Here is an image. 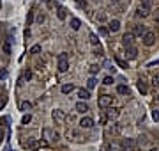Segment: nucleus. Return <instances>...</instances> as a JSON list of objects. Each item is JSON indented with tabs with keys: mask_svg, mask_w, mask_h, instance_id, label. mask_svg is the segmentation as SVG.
Segmentation results:
<instances>
[{
	"mask_svg": "<svg viewBox=\"0 0 159 151\" xmlns=\"http://www.w3.org/2000/svg\"><path fill=\"white\" fill-rule=\"evenodd\" d=\"M42 139L46 142H55V140H58V133L55 130H51V128H42Z\"/></svg>",
	"mask_w": 159,
	"mask_h": 151,
	"instance_id": "obj_1",
	"label": "nucleus"
},
{
	"mask_svg": "<svg viewBox=\"0 0 159 151\" xmlns=\"http://www.w3.org/2000/svg\"><path fill=\"white\" fill-rule=\"evenodd\" d=\"M111 103H113V96H111V94H103V96H99L97 105L101 107V109H108Z\"/></svg>",
	"mask_w": 159,
	"mask_h": 151,
	"instance_id": "obj_2",
	"label": "nucleus"
},
{
	"mask_svg": "<svg viewBox=\"0 0 159 151\" xmlns=\"http://www.w3.org/2000/svg\"><path fill=\"white\" fill-rule=\"evenodd\" d=\"M120 146H122V149H124V151H134L138 144H136V140H134V139H124Z\"/></svg>",
	"mask_w": 159,
	"mask_h": 151,
	"instance_id": "obj_3",
	"label": "nucleus"
},
{
	"mask_svg": "<svg viewBox=\"0 0 159 151\" xmlns=\"http://www.w3.org/2000/svg\"><path fill=\"white\" fill-rule=\"evenodd\" d=\"M142 41H143V45H145V46H152L154 43H156V34L147 30V32H145V36L142 37Z\"/></svg>",
	"mask_w": 159,
	"mask_h": 151,
	"instance_id": "obj_4",
	"label": "nucleus"
},
{
	"mask_svg": "<svg viewBox=\"0 0 159 151\" xmlns=\"http://www.w3.org/2000/svg\"><path fill=\"white\" fill-rule=\"evenodd\" d=\"M133 41H134V34L133 32H126L122 36V45L127 48V46H133Z\"/></svg>",
	"mask_w": 159,
	"mask_h": 151,
	"instance_id": "obj_5",
	"label": "nucleus"
},
{
	"mask_svg": "<svg viewBox=\"0 0 159 151\" xmlns=\"http://www.w3.org/2000/svg\"><path fill=\"white\" fill-rule=\"evenodd\" d=\"M42 144H44V142H41V140H37V139H32V140H28V142L23 140V146H25V147H30V149H39Z\"/></svg>",
	"mask_w": 159,
	"mask_h": 151,
	"instance_id": "obj_6",
	"label": "nucleus"
},
{
	"mask_svg": "<svg viewBox=\"0 0 159 151\" xmlns=\"http://www.w3.org/2000/svg\"><path fill=\"white\" fill-rule=\"evenodd\" d=\"M80 126H81V128H92V126H94V119L90 117V116H85V117H81Z\"/></svg>",
	"mask_w": 159,
	"mask_h": 151,
	"instance_id": "obj_7",
	"label": "nucleus"
},
{
	"mask_svg": "<svg viewBox=\"0 0 159 151\" xmlns=\"http://www.w3.org/2000/svg\"><path fill=\"white\" fill-rule=\"evenodd\" d=\"M108 30L113 32V34L119 32V30H120V21H119V20H111L110 23H108Z\"/></svg>",
	"mask_w": 159,
	"mask_h": 151,
	"instance_id": "obj_8",
	"label": "nucleus"
},
{
	"mask_svg": "<svg viewBox=\"0 0 159 151\" xmlns=\"http://www.w3.org/2000/svg\"><path fill=\"white\" fill-rule=\"evenodd\" d=\"M145 32H147L145 25H134V29H133V34H134V36H138V37H143Z\"/></svg>",
	"mask_w": 159,
	"mask_h": 151,
	"instance_id": "obj_9",
	"label": "nucleus"
},
{
	"mask_svg": "<svg viewBox=\"0 0 159 151\" xmlns=\"http://www.w3.org/2000/svg\"><path fill=\"white\" fill-rule=\"evenodd\" d=\"M51 117H53L55 121H64V119H65V112L60 110V109H55V110L51 112Z\"/></svg>",
	"mask_w": 159,
	"mask_h": 151,
	"instance_id": "obj_10",
	"label": "nucleus"
},
{
	"mask_svg": "<svg viewBox=\"0 0 159 151\" xmlns=\"http://www.w3.org/2000/svg\"><path fill=\"white\" fill-rule=\"evenodd\" d=\"M67 70H69V60H67V59H60L58 60V71L60 73H67Z\"/></svg>",
	"mask_w": 159,
	"mask_h": 151,
	"instance_id": "obj_11",
	"label": "nucleus"
},
{
	"mask_svg": "<svg viewBox=\"0 0 159 151\" xmlns=\"http://www.w3.org/2000/svg\"><path fill=\"white\" fill-rule=\"evenodd\" d=\"M126 57L127 59H136L138 57V50H136L134 46H127L126 48Z\"/></svg>",
	"mask_w": 159,
	"mask_h": 151,
	"instance_id": "obj_12",
	"label": "nucleus"
},
{
	"mask_svg": "<svg viewBox=\"0 0 159 151\" xmlns=\"http://www.w3.org/2000/svg\"><path fill=\"white\" fill-rule=\"evenodd\" d=\"M110 7L115 11V13H119V14H120V13H124V6L119 2V0H113V2L110 4Z\"/></svg>",
	"mask_w": 159,
	"mask_h": 151,
	"instance_id": "obj_13",
	"label": "nucleus"
},
{
	"mask_svg": "<svg viewBox=\"0 0 159 151\" xmlns=\"http://www.w3.org/2000/svg\"><path fill=\"white\" fill-rule=\"evenodd\" d=\"M90 109H88V105L85 103V101H80V103H76V112H80V114H87Z\"/></svg>",
	"mask_w": 159,
	"mask_h": 151,
	"instance_id": "obj_14",
	"label": "nucleus"
},
{
	"mask_svg": "<svg viewBox=\"0 0 159 151\" xmlns=\"http://www.w3.org/2000/svg\"><path fill=\"white\" fill-rule=\"evenodd\" d=\"M119 114H120V110H119V109H108V112H106V117L113 121V119H117V117H119Z\"/></svg>",
	"mask_w": 159,
	"mask_h": 151,
	"instance_id": "obj_15",
	"label": "nucleus"
},
{
	"mask_svg": "<svg viewBox=\"0 0 159 151\" xmlns=\"http://www.w3.org/2000/svg\"><path fill=\"white\" fill-rule=\"evenodd\" d=\"M67 137H69V139H73V140H76V142L83 140V137H81L76 130H69V132H67Z\"/></svg>",
	"mask_w": 159,
	"mask_h": 151,
	"instance_id": "obj_16",
	"label": "nucleus"
},
{
	"mask_svg": "<svg viewBox=\"0 0 159 151\" xmlns=\"http://www.w3.org/2000/svg\"><path fill=\"white\" fill-rule=\"evenodd\" d=\"M136 14H138L140 18H147V16L150 14V9H149V7H143V6H140V7H138V11H136Z\"/></svg>",
	"mask_w": 159,
	"mask_h": 151,
	"instance_id": "obj_17",
	"label": "nucleus"
},
{
	"mask_svg": "<svg viewBox=\"0 0 159 151\" xmlns=\"http://www.w3.org/2000/svg\"><path fill=\"white\" fill-rule=\"evenodd\" d=\"M136 87H138V91L142 93V94H147V84L143 82V80H138V82H136Z\"/></svg>",
	"mask_w": 159,
	"mask_h": 151,
	"instance_id": "obj_18",
	"label": "nucleus"
},
{
	"mask_svg": "<svg viewBox=\"0 0 159 151\" xmlns=\"http://www.w3.org/2000/svg\"><path fill=\"white\" fill-rule=\"evenodd\" d=\"M78 98L80 100H88L90 98V91L88 89H78Z\"/></svg>",
	"mask_w": 159,
	"mask_h": 151,
	"instance_id": "obj_19",
	"label": "nucleus"
},
{
	"mask_svg": "<svg viewBox=\"0 0 159 151\" xmlns=\"http://www.w3.org/2000/svg\"><path fill=\"white\" fill-rule=\"evenodd\" d=\"M60 91H62L64 94H69V93H73V91H74V85H73V84H64Z\"/></svg>",
	"mask_w": 159,
	"mask_h": 151,
	"instance_id": "obj_20",
	"label": "nucleus"
},
{
	"mask_svg": "<svg viewBox=\"0 0 159 151\" xmlns=\"http://www.w3.org/2000/svg\"><path fill=\"white\" fill-rule=\"evenodd\" d=\"M96 21H97V23H106V21H108L106 13H97L96 14Z\"/></svg>",
	"mask_w": 159,
	"mask_h": 151,
	"instance_id": "obj_21",
	"label": "nucleus"
},
{
	"mask_svg": "<svg viewBox=\"0 0 159 151\" xmlns=\"http://www.w3.org/2000/svg\"><path fill=\"white\" fill-rule=\"evenodd\" d=\"M30 109H32V103H30V101H21V103H19V110L28 112Z\"/></svg>",
	"mask_w": 159,
	"mask_h": 151,
	"instance_id": "obj_22",
	"label": "nucleus"
},
{
	"mask_svg": "<svg viewBox=\"0 0 159 151\" xmlns=\"http://www.w3.org/2000/svg\"><path fill=\"white\" fill-rule=\"evenodd\" d=\"M117 93L119 94H129V87L124 85V84H120V85H117Z\"/></svg>",
	"mask_w": 159,
	"mask_h": 151,
	"instance_id": "obj_23",
	"label": "nucleus"
},
{
	"mask_svg": "<svg viewBox=\"0 0 159 151\" xmlns=\"http://www.w3.org/2000/svg\"><path fill=\"white\" fill-rule=\"evenodd\" d=\"M96 85H97V80H96L94 77H90V78L87 80V87H88V91H90V89H94Z\"/></svg>",
	"mask_w": 159,
	"mask_h": 151,
	"instance_id": "obj_24",
	"label": "nucleus"
},
{
	"mask_svg": "<svg viewBox=\"0 0 159 151\" xmlns=\"http://www.w3.org/2000/svg\"><path fill=\"white\" fill-rule=\"evenodd\" d=\"M80 25H81V21H80L78 18H71V29H73V30H78Z\"/></svg>",
	"mask_w": 159,
	"mask_h": 151,
	"instance_id": "obj_25",
	"label": "nucleus"
},
{
	"mask_svg": "<svg viewBox=\"0 0 159 151\" xmlns=\"http://www.w3.org/2000/svg\"><path fill=\"white\" fill-rule=\"evenodd\" d=\"M120 132V128L117 126V124H113V126H110L108 130H106V135H111V133H119Z\"/></svg>",
	"mask_w": 159,
	"mask_h": 151,
	"instance_id": "obj_26",
	"label": "nucleus"
},
{
	"mask_svg": "<svg viewBox=\"0 0 159 151\" xmlns=\"http://www.w3.org/2000/svg\"><path fill=\"white\" fill-rule=\"evenodd\" d=\"M57 16H58V20H65V18H67L65 9H64V7H58V9H57Z\"/></svg>",
	"mask_w": 159,
	"mask_h": 151,
	"instance_id": "obj_27",
	"label": "nucleus"
},
{
	"mask_svg": "<svg viewBox=\"0 0 159 151\" xmlns=\"http://www.w3.org/2000/svg\"><path fill=\"white\" fill-rule=\"evenodd\" d=\"M39 52H41V45H34V46L30 48V52H28V53H32V55H37Z\"/></svg>",
	"mask_w": 159,
	"mask_h": 151,
	"instance_id": "obj_28",
	"label": "nucleus"
},
{
	"mask_svg": "<svg viewBox=\"0 0 159 151\" xmlns=\"http://www.w3.org/2000/svg\"><path fill=\"white\" fill-rule=\"evenodd\" d=\"M30 121H32V116L30 114H25L23 117H21V124H28Z\"/></svg>",
	"mask_w": 159,
	"mask_h": 151,
	"instance_id": "obj_29",
	"label": "nucleus"
},
{
	"mask_svg": "<svg viewBox=\"0 0 159 151\" xmlns=\"http://www.w3.org/2000/svg\"><path fill=\"white\" fill-rule=\"evenodd\" d=\"M90 43H92L94 46H97V45H99V37H97L96 34H90Z\"/></svg>",
	"mask_w": 159,
	"mask_h": 151,
	"instance_id": "obj_30",
	"label": "nucleus"
},
{
	"mask_svg": "<svg viewBox=\"0 0 159 151\" xmlns=\"http://www.w3.org/2000/svg\"><path fill=\"white\" fill-rule=\"evenodd\" d=\"M74 2L80 9H87V0H74Z\"/></svg>",
	"mask_w": 159,
	"mask_h": 151,
	"instance_id": "obj_31",
	"label": "nucleus"
},
{
	"mask_svg": "<svg viewBox=\"0 0 159 151\" xmlns=\"http://www.w3.org/2000/svg\"><path fill=\"white\" fill-rule=\"evenodd\" d=\"M34 13H35V11H28V16H27V25H32V21H34Z\"/></svg>",
	"mask_w": 159,
	"mask_h": 151,
	"instance_id": "obj_32",
	"label": "nucleus"
},
{
	"mask_svg": "<svg viewBox=\"0 0 159 151\" xmlns=\"http://www.w3.org/2000/svg\"><path fill=\"white\" fill-rule=\"evenodd\" d=\"M152 85L159 89V73H157V75H154V78H152Z\"/></svg>",
	"mask_w": 159,
	"mask_h": 151,
	"instance_id": "obj_33",
	"label": "nucleus"
},
{
	"mask_svg": "<svg viewBox=\"0 0 159 151\" xmlns=\"http://www.w3.org/2000/svg\"><path fill=\"white\" fill-rule=\"evenodd\" d=\"M99 66H97V64H92V66H90V73H92V75H96V73H99Z\"/></svg>",
	"mask_w": 159,
	"mask_h": 151,
	"instance_id": "obj_34",
	"label": "nucleus"
},
{
	"mask_svg": "<svg viewBox=\"0 0 159 151\" xmlns=\"http://www.w3.org/2000/svg\"><path fill=\"white\" fill-rule=\"evenodd\" d=\"M152 4H154V0H142V6H143V7H149V9H150Z\"/></svg>",
	"mask_w": 159,
	"mask_h": 151,
	"instance_id": "obj_35",
	"label": "nucleus"
},
{
	"mask_svg": "<svg viewBox=\"0 0 159 151\" xmlns=\"http://www.w3.org/2000/svg\"><path fill=\"white\" fill-rule=\"evenodd\" d=\"M4 53H7V55L11 53V45H9V41H7V43H4Z\"/></svg>",
	"mask_w": 159,
	"mask_h": 151,
	"instance_id": "obj_36",
	"label": "nucleus"
},
{
	"mask_svg": "<svg viewBox=\"0 0 159 151\" xmlns=\"http://www.w3.org/2000/svg\"><path fill=\"white\" fill-rule=\"evenodd\" d=\"M99 34H101V36H108V34H110V30H108L106 27H99Z\"/></svg>",
	"mask_w": 159,
	"mask_h": 151,
	"instance_id": "obj_37",
	"label": "nucleus"
},
{
	"mask_svg": "<svg viewBox=\"0 0 159 151\" xmlns=\"http://www.w3.org/2000/svg\"><path fill=\"white\" fill-rule=\"evenodd\" d=\"M6 103H7V98H6V96H2V98H0V110H2L4 107H6Z\"/></svg>",
	"mask_w": 159,
	"mask_h": 151,
	"instance_id": "obj_38",
	"label": "nucleus"
},
{
	"mask_svg": "<svg viewBox=\"0 0 159 151\" xmlns=\"http://www.w3.org/2000/svg\"><path fill=\"white\" fill-rule=\"evenodd\" d=\"M103 84H104V85H111V84H113V78H111V77H106V78L103 80Z\"/></svg>",
	"mask_w": 159,
	"mask_h": 151,
	"instance_id": "obj_39",
	"label": "nucleus"
},
{
	"mask_svg": "<svg viewBox=\"0 0 159 151\" xmlns=\"http://www.w3.org/2000/svg\"><path fill=\"white\" fill-rule=\"evenodd\" d=\"M23 78H25V80H30V78H32V71H30V70H27V71H25V75H23Z\"/></svg>",
	"mask_w": 159,
	"mask_h": 151,
	"instance_id": "obj_40",
	"label": "nucleus"
},
{
	"mask_svg": "<svg viewBox=\"0 0 159 151\" xmlns=\"http://www.w3.org/2000/svg\"><path fill=\"white\" fill-rule=\"evenodd\" d=\"M117 64H119V66H120V68H126V70H127V64H126L124 60H120V59H117Z\"/></svg>",
	"mask_w": 159,
	"mask_h": 151,
	"instance_id": "obj_41",
	"label": "nucleus"
},
{
	"mask_svg": "<svg viewBox=\"0 0 159 151\" xmlns=\"http://www.w3.org/2000/svg\"><path fill=\"white\" fill-rule=\"evenodd\" d=\"M154 20H156V23H159V7H157L156 13H154Z\"/></svg>",
	"mask_w": 159,
	"mask_h": 151,
	"instance_id": "obj_42",
	"label": "nucleus"
},
{
	"mask_svg": "<svg viewBox=\"0 0 159 151\" xmlns=\"http://www.w3.org/2000/svg\"><path fill=\"white\" fill-rule=\"evenodd\" d=\"M106 119H108V117H106V114H103V116L99 117V124H104V123H106Z\"/></svg>",
	"mask_w": 159,
	"mask_h": 151,
	"instance_id": "obj_43",
	"label": "nucleus"
},
{
	"mask_svg": "<svg viewBox=\"0 0 159 151\" xmlns=\"http://www.w3.org/2000/svg\"><path fill=\"white\" fill-rule=\"evenodd\" d=\"M152 117H154V121H159V110H154L152 112Z\"/></svg>",
	"mask_w": 159,
	"mask_h": 151,
	"instance_id": "obj_44",
	"label": "nucleus"
},
{
	"mask_svg": "<svg viewBox=\"0 0 159 151\" xmlns=\"http://www.w3.org/2000/svg\"><path fill=\"white\" fill-rule=\"evenodd\" d=\"M42 21H44V14H39V16H37V23L41 25V23H42Z\"/></svg>",
	"mask_w": 159,
	"mask_h": 151,
	"instance_id": "obj_45",
	"label": "nucleus"
},
{
	"mask_svg": "<svg viewBox=\"0 0 159 151\" xmlns=\"http://www.w3.org/2000/svg\"><path fill=\"white\" fill-rule=\"evenodd\" d=\"M4 137H6V132L2 130V128H0V142H2V140H4Z\"/></svg>",
	"mask_w": 159,
	"mask_h": 151,
	"instance_id": "obj_46",
	"label": "nucleus"
},
{
	"mask_svg": "<svg viewBox=\"0 0 159 151\" xmlns=\"http://www.w3.org/2000/svg\"><path fill=\"white\" fill-rule=\"evenodd\" d=\"M6 77H7V71L2 70V71H0V78H6Z\"/></svg>",
	"mask_w": 159,
	"mask_h": 151,
	"instance_id": "obj_47",
	"label": "nucleus"
},
{
	"mask_svg": "<svg viewBox=\"0 0 159 151\" xmlns=\"http://www.w3.org/2000/svg\"><path fill=\"white\" fill-rule=\"evenodd\" d=\"M156 64H159V59H157V60H152V62H149V68H150V66H156Z\"/></svg>",
	"mask_w": 159,
	"mask_h": 151,
	"instance_id": "obj_48",
	"label": "nucleus"
},
{
	"mask_svg": "<svg viewBox=\"0 0 159 151\" xmlns=\"http://www.w3.org/2000/svg\"><path fill=\"white\" fill-rule=\"evenodd\" d=\"M60 59H67V53H65V52H64V53H60V55H58V60H60Z\"/></svg>",
	"mask_w": 159,
	"mask_h": 151,
	"instance_id": "obj_49",
	"label": "nucleus"
},
{
	"mask_svg": "<svg viewBox=\"0 0 159 151\" xmlns=\"http://www.w3.org/2000/svg\"><path fill=\"white\" fill-rule=\"evenodd\" d=\"M7 123H9V117H2V124H4V126H6V124H7Z\"/></svg>",
	"mask_w": 159,
	"mask_h": 151,
	"instance_id": "obj_50",
	"label": "nucleus"
},
{
	"mask_svg": "<svg viewBox=\"0 0 159 151\" xmlns=\"http://www.w3.org/2000/svg\"><path fill=\"white\" fill-rule=\"evenodd\" d=\"M156 101H157V103H159V94H157V96H156Z\"/></svg>",
	"mask_w": 159,
	"mask_h": 151,
	"instance_id": "obj_51",
	"label": "nucleus"
},
{
	"mask_svg": "<svg viewBox=\"0 0 159 151\" xmlns=\"http://www.w3.org/2000/svg\"><path fill=\"white\" fill-rule=\"evenodd\" d=\"M149 151H157V149H149Z\"/></svg>",
	"mask_w": 159,
	"mask_h": 151,
	"instance_id": "obj_52",
	"label": "nucleus"
},
{
	"mask_svg": "<svg viewBox=\"0 0 159 151\" xmlns=\"http://www.w3.org/2000/svg\"><path fill=\"white\" fill-rule=\"evenodd\" d=\"M0 29H2V23H0Z\"/></svg>",
	"mask_w": 159,
	"mask_h": 151,
	"instance_id": "obj_53",
	"label": "nucleus"
},
{
	"mask_svg": "<svg viewBox=\"0 0 159 151\" xmlns=\"http://www.w3.org/2000/svg\"><path fill=\"white\" fill-rule=\"evenodd\" d=\"M7 151H12V149H7Z\"/></svg>",
	"mask_w": 159,
	"mask_h": 151,
	"instance_id": "obj_54",
	"label": "nucleus"
},
{
	"mask_svg": "<svg viewBox=\"0 0 159 151\" xmlns=\"http://www.w3.org/2000/svg\"><path fill=\"white\" fill-rule=\"evenodd\" d=\"M0 4H2V0H0Z\"/></svg>",
	"mask_w": 159,
	"mask_h": 151,
	"instance_id": "obj_55",
	"label": "nucleus"
}]
</instances>
